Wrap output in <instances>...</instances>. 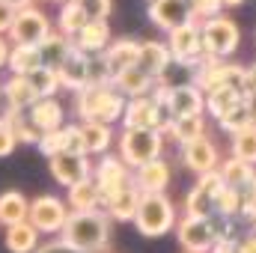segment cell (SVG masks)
<instances>
[{
    "mask_svg": "<svg viewBox=\"0 0 256 253\" xmlns=\"http://www.w3.org/2000/svg\"><path fill=\"white\" fill-rule=\"evenodd\" d=\"M60 236L80 253H104L110 244V218L102 208L72 212Z\"/></svg>",
    "mask_w": 256,
    "mask_h": 253,
    "instance_id": "1",
    "label": "cell"
},
{
    "mask_svg": "<svg viewBox=\"0 0 256 253\" xmlns=\"http://www.w3.org/2000/svg\"><path fill=\"white\" fill-rule=\"evenodd\" d=\"M128 98L114 84H86L84 90L74 92V114L84 120H98V122H120L126 114Z\"/></svg>",
    "mask_w": 256,
    "mask_h": 253,
    "instance_id": "2",
    "label": "cell"
},
{
    "mask_svg": "<svg viewBox=\"0 0 256 253\" xmlns=\"http://www.w3.org/2000/svg\"><path fill=\"white\" fill-rule=\"evenodd\" d=\"M131 224L137 226L140 236L161 238V236H167V232L176 230V206H173V200L164 190L143 194L140 196V206H137V214H134Z\"/></svg>",
    "mask_w": 256,
    "mask_h": 253,
    "instance_id": "3",
    "label": "cell"
},
{
    "mask_svg": "<svg viewBox=\"0 0 256 253\" xmlns=\"http://www.w3.org/2000/svg\"><path fill=\"white\" fill-rule=\"evenodd\" d=\"M164 131L161 128H126L120 134V158L131 170L143 167L146 161L161 158L164 152Z\"/></svg>",
    "mask_w": 256,
    "mask_h": 253,
    "instance_id": "4",
    "label": "cell"
},
{
    "mask_svg": "<svg viewBox=\"0 0 256 253\" xmlns=\"http://www.w3.org/2000/svg\"><path fill=\"white\" fill-rule=\"evenodd\" d=\"M242 42V30L232 18L226 15H214V18H206L202 21V45H206V54L208 57H218V60H226L236 54Z\"/></svg>",
    "mask_w": 256,
    "mask_h": 253,
    "instance_id": "5",
    "label": "cell"
},
{
    "mask_svg": "<svg viewBox=\"0 0 256 253\" xmlns=\"http://www.w3.org/2000/svg\"><path fill=\"white\" fill-rule=\"evenodd\" d=\"M68 214H72V208H68V202L60 200V196H54V194H42V196H36L33 202H30V224L42 232V236H60L66 226V220H68Z\"/></svg>",
    "mask_w": 256,
    "mask_h": 253,
    "instance_id": "6",
    "label": "cell"
},
{
    "mask_svg": "<svg viewBox=\"0 0 256 253\" xmlns=\"http://www.w3.org/2000/svg\"><path fill=\"white\" fill-rule=\"evenodd\" d=\"M51 33V18L39 9V6H21L15 12V21L9 27V39L12 45H39L45 36Z\"/></svg>",
    "mask_w": 256,
    "mask_h": 253,
    "instance_id": "7",
    "label": "cell"
},
{
    "mask_svg": "<svg viewBox=\"0 0 256 253\" xmlns=\"http://www.w3.org/2000/svg\"><path fill=\"white\" fill-rule=\"evenodd\" d=\"M176 238L185 253H208L218 242L212 218H196V214H185L176 220Z\"/></svg>",
    "mask_w": 256,
    "mask_h": 253,
    "instance_id": "8",
    "label": "cell"
},
{
    "mask_svg": "<svg viewBox=\"0 0 256 253\" xmlns=\"http://www.w3.org/2000/svg\"><path fill=\"white\" fill-rule=\"evenodd\" d=\"M224 188V176L220 170L202 173L196 176V185L188 190L185 196V214H196V218H212L214 214V196Z\"/></svg>",
    "mask_w": 256,
    "mask_h": 253,
    "instance_id": "9",
    "label": "cell"
},
{
    "mask_svg": "<svg viewBox=\"0 0 256 253\" xmlns=\"http://www.w3.org/2000/svg\"><path fill=\"white\" fill-rule=\"evenodd\" d=\"M48 170L57 179V185H63V188H72V185L92 176L86 152H57V155L48 158Z\"/></svg>",
    "mask_w": 256,
    "mask_h": 253,
    "instance_id": "10",
    "label": "cell"
},
{
    "mask_svg": "<svg viewBox=\"0 0 256 253\" xmlns=\"http://www.w3.org/2000/svg\"><path fill=\"white\" fill-rule=\"evenodd\" d=\"M167 120H170V114L164 110V104H158L152 98V92L128 98L126 114H122V126L126 128H164Z\"/></svg>",
    "mask_w": 256,
    "mask_h": 253,
    "instance_id": "11",
    "label": "cell"
},
{
    "mask_svg": "<svg viewBox=\"0 0 256 253\" xmlns=\"http://www.w3.org/2000/svg\"><path fill=\"white\" fill-rule=\"evenodd\" d=\"M167 45H170V54L176 60H188V63H200L206 54V45H202V27H196L194 21L176 27L167 33Z\"/></svg>",
    "mask_w": 256,
    "mask_h": 253,
    "instance_id": "12",
    "label": "cell"
},
{
    "mask_svg": "<svg viewBox=\"0 0 256 253\" xmlns=\"http://www.w3.org/2000/svg\"><path fill=\"white\" fill-rule=\"evenodd\" d=\"M182 164L191 170L194 176H202V173H212V170H218L220 167V152H218V146H214V140L212 137H196L191 143H182Z\"/></svg>",
    "mask_w": 256,
    "mask_h": 253,
    "instance_id": "13",
    "label": "cell"
},
{
    "mask_svg": "<svg viewBox=\"0 0 256 253\" xmlns=\"http://www.w3.org/2000/svg\"><path fill=\"white\" fill-rule=\"evenodd\" d=\"M92 179L98 182V188H102L104 196H110V194H116V190H122L126 185L134 182L131 167H128L120 155H108V152H104L102 161L92 167Z\"/></svg>",
    "mask_w": 256,
    "mask_h": 253,
    "instance_id": "14",
    "label": "cell"
},
{
    "mask_svg": "<svg viewBox=\"0 0 256 253\" xmlns=\"http://www.w3.org/2000/svg\"><path fill=\"white\" fill-rule=\"evenodd\" d=\"M149 18H152L155 27H161L164 33H170V30L194 21L191 0H152L149 3Z\"/></svg>",
    "mask_w": 256,
    "mask_h": 253,
    "instance_id": "15",
    "label": "cell"
},
{
    "mask_svg": "<svg viewBox=\"0 0 256 253\" xmlns=\"http://www.w3.org/2000/svg\"><path fill=\"white\" fill-rule=\"evenodd\" d=\"M202 110H206V92L196 84H185V86L170 90V96H167V114H170V120L202 114Z\"/></svg>",
    "mask_w": 256,
    "mask_h": 253,
    "instance_id": "16",
    "label": "cell"
},
{
    "mask_svg": "<svg viewBox=\"0 0 256 253\" xmlns=\"http://www.w3.org/2000/svg\"><path fill=\"white\" fill-rule=\"evenodd\" d=\"M140 196H143V190L131 182V185H126L122 190H116V194L104 196V202H102V206H104V214H108L110 220H120V224L134 220L137 206H140Z\"/></svg>",
    "mask_w": 256,
    "mask_h": 253,
    "instance_id": "17",
    "label": "cell"
},
{
    "mask_svg": "<svg viewBox=\"0 0 256 253\" xmlns=\"http://www.w3.org/2000/svg\"><path fill=\"white\" fill-rule=\"evenodd\" d=\"M173 179V170L164 158H155V161H146L143 167L134 170V185L143 190V194H158V190H167Z\"/></svg>",
    "mask_w": 256,
    "mask_h": 253,
    "instance_id": "18",
    "label": "cell"
},
{
    "mask_svg": "<svg viewBox=\"0 0 256 253\" xmlns=\"http://www.w3.org/2000/svg\"><path fill=\"white\" fill-rule=\"evenodd\" d=\"M114 86L126 96V98H137V96H149L155 90V78L143 68V66H128L114 78Z\"/></svg>",
    "mask_w": 256,
    "mask_h": 253,
    "instance_id": "19",
    "label": "cell"
},
{
    "mask_svg": "<svg viewBox=\"0 0 256 253\" xmlns=\"http://www.w3.org/2000/svg\"><path fill=\"white\" fill-rule=\"evenodd\" d=\"M72 45L78 51H84V54H102L110 45V27H108V21H86L72 36Z\"/></svg>",
    "mask_w": 256,
    "mask_h": 253,
    "instance_id": "20",
    "label": "cell"
},
{
    "mask_svg": "<svg viewBox=\"0 0 256 253\" xmlns=\"http://www.w3.org/2000/svg\"><path fill=\"white\" fill-rule=\"evenodd\" d=\"M57 74H60V84H63L66 90H72V92L84 90L90 84V54H84V51L74 48L66 57V63L57 68Z\"/></svg>",
    "mask_w": 256,
    "mask_h": 253,
    "instance_id": "21",
    "label": "cell"
},
{
    "mask_svg": "<svg viewBox=\"0 0 256 253\" xmlns=\"http://www.w3.org/2000/svg\"><path fill=\"white\" fill-rule=\"evenodd\" d=\"M27 116L39 131H54V128H63L66 110L54 96H48V98H36L33 108H27Z\"/></svg>",
    "mask_w": 256,
    "mask_h": 253,
    "instance_id": "22",
    "label": "cell"
},
{
    "mask_svg": "<svg viewBox=\"0 0 256 253\" xmlns=\"http://www.w3.org/2000/svg\"><path fill=\"white\" fill-rule=\"evenodd\" d=\"M66 202H68V208L72 212H92V208H102V202H104V194L98 188V182L90 176V179H84V182H78V185H72V188H66Z\"/></svg>",
    "mask_w": 256,
    "mask_h": 253,
    "instance_id": "23",
    "label": "cell"
},
{
    "mask_svg": "<svg viewBox=\"0 0 256 253\" xmlns=\"http://www.w3.org/2000/svg\"><path fill=\"white\" fill-rule=\"evenodd\" d=\"M3 98H6L9 108L27 110V108H33V102L39 98V92L33 90V84H30L27 74H9L3 80Z\"/></svg>",
    "mask_w": 256,
    "mask_h": 253,
    "instance_id": "24",
    "label": "cell"
},
{
    "mask_svg": "<svg viewBox=\"0 0 256 253\" xmlns=\"http://www.w3.org/2000/svg\"><path fill=\"white\" fill-rule=\"evenodd\" d=\"M80 140L86 155H104L114 143V128L98 120H84L80 122Z\"/></svg>",
    "mask_w": 256,
    "mask_h": 253,
    "instance_id": "25",
    "label": "cell"
},
{
    "mask_svg": "<svg viewBox=\"0 0 256 253\" xmlns=\"http://www.w3.org/2000/svg\"><path fill=\"white\" fill-rule=\"evenodd\" d=\"M161 131H164V137H170V140H176L182 146V143H191V140L206 134V120H202V114L176 116V120H167Z\"/></svg>",
    "mask_w": 256,
    "mask_h": 253,
    "instance_id": "26",
    "label": "cell"
},
{
    "mask_svg": "<svg viewBox=\"0 0 256 253\" xmlns=\"http://www.w3.org/2000/svg\"><path fill=\"white\" fill-rule=\"evenodd\" d=\"M72 51H74V45H72V36H66L63 30H51V33H48V36L39 42L42 66H51V68H60Z\"/></svg>",
    "mask_w": 256,
    "mask_h": 253,
    "instance_id": "27",
    "label": "cell"
},
{
    "mask_svg": "<svg viewBox=\"0 0 256 253\" xmlns=\"http://www.w3.org/2000/svg\"><path fill=\"white\" fill-rule=\"evenodd\" d=\"M102 54H104V63L110 68V74L116 78L122 68L137 63V57H140V42H134V39H116V42H110Z\"/></svg>",
    "mask_w": 256,
    "mask_h": 253,
    "instance_id": "28",
    "label": "cell"
},
{
    "mask_svg": "<svg viewBox=\"0 0 256 253\" xmlns=\"http://www.w3.org/2000/svg\"><path fill=\"white\" fill-rule=\"evenodd\" d=\"M39 236L42 232L30 220L12 224V226H6V248L12 253H36L39 250Z\"/></svg>",
    "mask_w": 256,
    "mask_h": 253,
    "instance_id": "29",
    "label": "cell"
},
{
    "mask_svg": "<svg viewBox=\"0 0 256 253\" xmlns=\"http://www.w3.org/2000/svg\"><path fill=\"white\" fill-rule=\"evenodd\" d=\"M30 218V200L21 190H3L0 194V224L12 226Z\"/></svg>",
    "mask_w": 256,
    "mask_h": 253,
    "instance_id": "30",
    "label": "cell"
},
{
    "mask_svg": "<svg viewBox=\"0 0 256 253\" xmlns=\"http://www.w3.org/2000/svg\"><path fill=\"white\" fill-rule=\"evenodd\" d=\"M170 60H173V54H170V45H167V42H140L137 66H143L152 78H158Z\"/></svg>",
    "mask_w": 256,
    "mask_h": 253,
    "instance_id": "31",
    "label": "cell"
},
{
    "mask_svg": "<svg viewBox=\"0 0 256 253\" xmlns=\"http://www.w3.org/2000/svg\"><path fill=\"white\" fill-rule=\"evenodd\" d=\"M155 84L167 86V90H176V86H185V84H196V63H188V60H170L164 66V72L155 78Z\"/></svg>",
    "mask_w": 256,
    "mask_h": 253,
    "instance_id": "32",
    "label": "cell"
},
{
    "mask_svg": "<svg viewBox=\"0 0 256 253\" xmlns=\"http://www.w3.org/2000/svg\"><path fill=\"white\" fill-rule=\"evenodd\" d=\"M9 74H30L33 68L42 66L39 45H12L9 48Z\"/></svg>",
    "mask_w": 256,
    "mask_h": 253,
    "instance_id": "33",
    "label": "cell"
},
{
    "mask_svg": "<svg viewBox=\"0 0 256 253\" xmlns=\"http://www.w3.org/2000/svg\"><path fill=\"white\" fill-rule=\"evenodd\" d=\"M218 170H220V176H224V185H232V188H244V185L256 176V164L242 161V158H236V155H230Z\"/></svg>",
    "mask_w": 256,
    "mask_h": 253,
    "instance_id": "34",
    "label": "cell"
},
{
    "mask_svg": "<svg viewBox=\"0 0 256 253\" xmlns=\"http://www.w3.org/2000/svg\"><path fill=\"white\" fill-rule=\"evenodd\" d=\"M242 102H244V96H242L238 90H230V86H220V90L206 92V110H208L214 120H220L226 110H232V108L242 104Z\"/></svg>",
    "mask_w": 256,
    "mask_h": 253,
    "instance_id": "35",
    "label": "cell"
},
{
    "mask_svg": "<svg viewBox=\"0 0 256 253\" xmlns=\"http://www.w3.org/2000/svg\"><path fill=\"white\" fill-rule=\"evenodd\" d=\"M3 120L12 126L15 131V137H18V143H27V146H33V143H39V137H42V131L30 122V116H27V110H15V108H9L6 114H3Z\"/></svg>",
    "mask_w": 256,
    "mask_h": 253,
    "instance_id": "36",
    "label": "cell"
},
{
    "mask_svg": "<svg viewBox=\"0 0 256 253\" xmlns=\"http://www.w3.org/2000/svg\"><path fill=\"white\" fill-rule=\"evenodd\" d=\"M90 18H86V12H84V6L78 3V0H63V6H60V15H57V27L63 30L66 36H74L84 24H86Z\"/></svg>",
    "mask_w": 256,
    "mask_h": 253,
    "instance_id": "37",
    "label": "cell"
},
{
    "mask_svg": "<svg viewBox=\"0 0 256 253\" xmlns=\"http://www.w3.org/2000/svg\"><path fill=\"white\" fill-rule=\"evenodd\" d=\"M27 78H30L33 90L39 92V98L57 96V90L63 86V84H60V74H57V68H51V66H39V68H33Z\"/></svg>",
    "mask_w": 256,
    "mask_h": 253,
    "instance_id": "38",
    "label": "cell"
},
{
    "mask_svg": "<svg viewBox=\"0 0 256 253\" xmlns=\"http://www.w3.org/2000/svg\"><path fill=\"white\" fill-rule=\"evenodd\" d=\"M230 137H232V155L242 158V161L256 164V126L242 128V131H236Z\"/></svg>",
    "mask_w": 256,
    "mask_h": 253,
    "instance_id": "39",
    "label": "cell"
},
{
    "mask_svg": "<svg viewBox=\"0 0 256 253\" xmlns=\"http://www.w3.org/2000/svg\"><path fill=\"white\" fill-rule=\"evenodd\" d=\"M214 212L224 214V218H236V214H242V188L224 185L220 194L214 196Z\"/></svg>",
    "mask_w": 256,
    "mask_h": 253,
    "instance_id": "40",
    "label": "cell"
},
{
    "mask_svg": "<svg viewBox=\"0 0 256 253\" xmlns=\"http://www.w3.org/2000/svg\"><path fill=\"white\" fill-rule=\"evenodd\" d=\"M218 126L224 128L226 134H236V131L248 128V126H250V114H248V104L242 102V104H236L232 110H226V114L218 120Z\"/></svg>",
    "mask_w": 256,
    "mask_h": 253,
    "instance_id": "41",
    "label": "cell"
},
{
    "mask_svg": "<svg viewBox=\"0 0 256 253\" xmlns=\"http://www.w3.org/2000/svg\"><path fill=\"white\" fill-rule=\"evenodd\" d=\"M39 152L45 155V158H51V155H57V152H66V126L63 128H54V131H42V137H39Z\"/></svg>",
    "mask_w": 256,
    "mask_h": 253,
    "instance_id": "42",
    "label": "cell"
},
{
    "mask_svg": "<svg viewBox=\"0 0 256 253\" xmlns=\"http://www.w3.org/2000/svg\"><path fill=\"white\" fill-rule=\"evenodd\" d=\"M86 12L90 21H108L110 9H114V0H78Z\"/></svg>",
    "mask_w": 256,
    "mask_h": 253,
    "instance_id": "43",
    "label": "cell"
},
{
    "mask_svg": "<svg viewBox=\"0 0 256 253\" xmlns=\"http://www.w3.org/2000/svg\"><path fill=\"white\" fill-rule=\"evenodd\" d=\"M242 218H248V220L256 218V176L242 188Z\"/></svg>",
    "mask_w": 256,
    "mask_h": 253,
    "instance_id": "44",
    "label": "cell"
},
{
    "mask_svg": "<svg viewBox=\"0 0 256 253\" xmlns=\"http://www.w3.org/2000/svg\"><path fill=\"white\" fill-rule=\"evenodd\" d=\"M15 146H18V137H15L12 126H9V122L3 120V114H0V158L12 155V152H15Z\"/></svg>",
    "mask_w": 256,
    "mask_h": 253,
    "instance_id": "45",
    "label": "cell"
},
{
    "mask_svg": "<svg viewBox=\"0 0 256 253\" xmlns=\"http://www.w3.org/2000/svg\"><path fill=\"white\" fill-rule=\"evenodd\" d=\"M194 9V18H214V15H220V9H224V0H194L191 3Z\"/></svg>",
    "mask_w": 256,
    "mask_h": 253,
    "instance_id": "46",
    "label": "cell"
},
{
    "mask_svg": "<svg viewBox=\"0 0 256 253\" xmlns=\"http://www.w3.org/2000/svg\"><path fill=\"white\" fill-rule=\"evenodd\" d=\"M36 253H80V250H74L68 242H66L63 236H57L54 242H48V244H39V250Z\"/></svg>",
    "mask_w": 256,
    "mask_h": 253,
    "instance_id": "47",
    "label": "cell"
},
{
    "mask_svg": "<svg viewBox=\"0 0 256 253\" xmlns=\"http://www.w3.org/2000/svg\"><path fill=\"white\" fill-rule=\"evenodd\" d=\"M15 6L12 3H6V0H0V33H9V27H12V21H15Z\"/></svg>",
    "mask_w": 256,
    "mask_h": 253,
    "instance_id": "48",
    "label": "cell"
},
{
    "mask_svg": "<svg viewBox=\"0 0 256 253\" xmlns=\"http://www.w3.org/2000/svg\"><path fill=\"white\" fill-rule=\"evenodd\" d=\"M208 253H238V238H220Z\"/></svg>",
    "mask_w": 256,
    "mask_h": 253,
    "instance_id": "49",
    "label": "cell"
},
{
    "mask_svg": "<svg viewBox=\"0 0 256 253\" xmlns=\"http://www.w3.org/2000/svg\"><path fill=\"white\" fill-rule=\"evenodd\" d=\"M238 253H256V232H248L244 238H238Z\"/></svg>",
    "mask_w": 256,
    "mask_h": 253,
    "instance_id": "50",
    "label": "cell"
},
{
    "mask_svg": "<svg viewBox=\"0 0 256 253\" xmlns=\"http://www.w3.org/2000/svg\"><path fill=\"white\" fill-rule=\"evenodd\" d=\"M244 104H248V114H250V126H256V92L244 96Z\"/></svg>",
    "mask_w": 256,
    "mask_h": 253,
    "instance_id": "51",
    "label": "cell"
},
{
    "mask_svg": "<svg viewBox=\"0 0 256 253\" xmlns=\"http://www.w3.org/2000/svg\"><path fill=\"white\" fill-rule=\"evenodd\" d=\"M9 48H12V45H9V42L3 39V33H0V68L9 63Z\"/></svg>",
    "mask_w": 256,
    "mask_h": 253,
    "instance_id": "52",
    "label": "cell"
},
{
    "mask_svg": "<svg viewBox=\"0 0 256 253\" xmlns=\"http://www.w3.org/2000/svg\"><path fill=\"white\" fill-rule=\"evenodd\" d=\"M248 92H256V63L248 68V86H244V96Z\"/></svg>",
    "mask_w": 256,
    "mask_h": 253,
    "instance_id": "53",
    "label": "cell"
},
{
    "mask_svg": "<svg viewBox=\"0 0 256 253\" xmlns=\"http://www.w3.org/2000/svg\"><path fill=\"white\" fill-rule=\"evenodd\" d=\"M6 3H12V6H15V9H21V6H30V3H33V0H6Z\"/></svg>",
    "mask_w": 256,
    "mask_h": 253,
    "instance_id": "54",
    "label": "cell"
},
{
    "mask_svg": "<svg viewBox=\"0 0 256 253\" xmlns=\"http://www.w3.org/2000/svg\"><path fill=\"white\" fill-rule=\"evenodd\" d=\"M242 3H244V0H224L226 9H236V6H242Z\"/></svg>",
    "mask_w": 256,
    "mask_h": 253,
    "instance_id": "55",
    "label": "cell"
},
{
    "mask_svg": "<svg viewBox=\"0 0 256 253\" xmlns=\"http://www.w3.org/2000/svg\"><path fill=\"white\" fill-rule=\"evenodd\" d=\"M250 232H256V218L250 220Z\"/></svg>",
    "mask_w": 256,
    "mask_h": 253,
    "instance_id": "56",
    "label": "cell"
},
{
    "mask_svg": "<svg viewBox=\"0 0 256 253\" xmlns=\"http://www.w3.org/2000/svg\"><path fill=\"white\" fill-rule=\"evenodd\" d=\"M0 98H3V84H0Z\"/></svg>",
    "mask_w": 256,
    "mask_h": 253,
    "instance_id": "57",
    "label": "cell"
}]
</instances>
